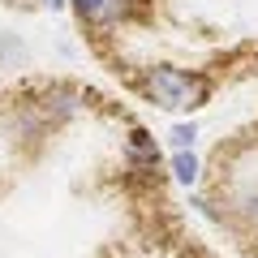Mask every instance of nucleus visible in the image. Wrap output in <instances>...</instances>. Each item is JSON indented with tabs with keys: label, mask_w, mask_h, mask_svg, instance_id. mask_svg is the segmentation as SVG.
<instances>
[{
	"label": "nucleus",
	"mask_w": 258,
	"mask_h": 258,
	"mask_svg": "<svg viewBox=\"0 0 258 258\" xmlns=\"http://www.w3.org/2000/svg\"><path fill=\"white\" fill-rule=\"evenodd\" d=\"M142 91H147L151 103H159V108H168V112H198V108L211 103L215 82L203 69L155 64V69H147V78H142Z\"/></svg>",
	"instance_id": "1"
},
{
	"label": "nucleus",
	"mask_w": 258,
	"mask_h": 258,
	"mask_svg": "<svg viewBox=\"0 0 258 258\" xmlns=\"http://www.w3.org/2000/svg\"><path fill=\"white\" fill-rule=\"evenodd\" d=\"M39 5H43V9H64L69 0H39Z\"/></svg>",
	"instance_id": "8"
},
{
	"label": "nucleus",
	"mask_w": 258,
	"mask_h": 258,
	"mask_svg": "<svg viewBox=\"0 0 258 258\" xmlns=\"http://www.w3.org/2000/svg\"><path fill=\"white\" fill-rule=\"evenodd\" d=\"M69 9H74L78 18L86 22V26H108V22L120 18L112 0H69Z\"/></svg>",
	"instance_id": "2"
},
{
	"label": "nucleus",
	"mask_w": 258,
	"mask_h": 258,
	"mask_svg": "<svg viewBox=\"0 0 258 258\" xmlns=\"http://www.w3.org/2000/svg\"><path fill=\"white\" fill-rule=\"evenodd\" d=\"M198 172H203V164H198L194 151H172V176L181 185H194V181H198Z\"/></svg>",
	"instance_id": "5"
},
{
	"label": "nucleus",
	"mask_w": 258,
	"mask_h": 258,
	"mask_svg": "<svg viewBox=\"0 0 258 258\" xmlns=\"http://www.w3.org/2000/svg\"><path fill=\"white\" fill-rule=\"evenodd\" d=\"M78 103H82V99H78L74 91H64V86H52V91L43 95V108L52 112V116H74Z\"/></svg>",
	"instance_id": "4"
},
{
	"label": "nucleus",
	"mask_w": 258,
	"mask_h": 258,
	"mask_svg": "<svg viewBox=\"0 0 258 258\" xmlns=\"http://www.w3.org/2000/svg\"><path fill=\"white\" fill-rule=\"evenodd\" d=\"M112 5H116V13H134V9H142L147 0H112Z\"/></svg>",
	"instance_id": "7"
},
{
	"label": "nucleus",
	"mask_w": 258,
	"mask_h": 258,
	"mask_svg": "<svg viewBox=\"0 0 258 258\" xmlns=\"http://www.w3.org/2000/svg\"><path fill=\"white\" fill-rule=\"evenodd\" d=\"M129 164L134 168H155L159 164V147H155V138H151L147 129L129 134Z\"/></svg>",
	"instance_id": "3"
},
{
	"label": "nucleus",
	"mask_w": 258,
	"mask_h": 258,
	"mask_svg": "<svg viewBox=\"0 0 258 258\" xmlns=\"http://www.w3.org/2000/svg\"><path fill=\"white\" fill-rule=\"evenodd\" d=\"M194 138H198V129H194V125H172V129H168V147H172V151H194Z\"/></svg>",
	"instance_id": "6"
}]
</instances>
